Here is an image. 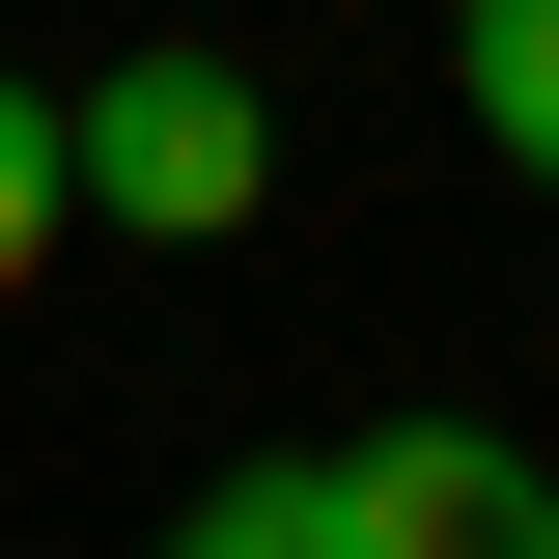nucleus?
<instances>
[{"label": "nucleus", "mask_w": 559, "mask_h": 559, "mask_svg": "<svg viewBox=\"0 0 559 559\" xmlns=\"http://www.w3.org/2000/svg\"><path fill=\"white\" fill-rule=\"evenodd\" d=\"M57 168H84V224H140V252H224V224L280 197V112H252L224 57H112V84L57 112Z\"/></svg>", "instance_id": "obj_1"}, {"label": "nucleus", "mask_w": 559, "mask_h": 559, "mask_svg": "<svg viewBox=\"0 0 559 559\" xmlns=\"http://www.w3.org/2000/svg\"><path fill=\"white\" fill-rule=\"evenodd\" d=\"M57 224H84V168H57V112H28V84H0V308H28V280H57Z\"/></svg>", "instance_id": "obj_5"}, {"label": "nucleus", "mask_w": 559, "mask_h": 559, "mask_svg": "<svg viewBox=\"0 0 559 559\" xmlns=\"http://www.w3.org/2000/svg\"><path fill=\"white\" fill-rule=\"evenodd\" d=\"M140 559H336V476H197Z\"/></svg>", "instance_id": "obj_4"}, {"label": "nucleus", "mask_w": 559, "mask_h": 559, "mask_svg": "<svg viewBox=\"0 0 559 559\" xmlns=\"http://www.w3.org/2000/svg\"><path fill=\"white\" fill-rule=\"evenodd\" d=\"M448 112H476L503 168L559 197V0H448Z\"/></svg>", "instance_id": "obj_3"}, {"label": "nucleus", "mask_w": 559, "mask_h": 559, "mask_svg": "<svg viewBox=\"0 0 559 559\" xmlns=\"http://www.w3.org/2000/svg\"><path fill=\"white\" fill-rule=\"evenodd\" d=\"M308 476H336V559H559V476L476 448V419H364V448H308Z\"/></svg>", "instance_id": "obj_2"}]
</instances>
